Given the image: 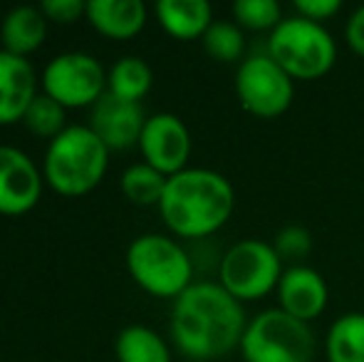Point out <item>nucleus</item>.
Here are the masks:
<instances>
[{
    "mask_svg": "<svg viewBox=\"0 0 364 362\" xmlns=\"http://www.w3.org/2000/svg\"><path fill=\"white\" fill-rule=\"evenodd\" d=\"M243 303L220 283H193L173 300L171 338L186 358L211 362L240 348L245 333Z\"/></svg>",
    "mask_w": 364,
    "mask_h": 362,
    "instance_id": "nucleus-1",
    "label": "nucleus"
},
{
    "mask_svg": "<svg viewBox=\"0 0 364 362\" xmlns=\"http://www.w3.org/2000/svg\"><path fill=\"white\" fill-rule=\"evenodd\" d=\"M235 193L230 181L213 169H183L168 176L159 211L181 238H206L230 218Z\"/></svg>",
    "mask_w": 364,
    "mask_h": 362,
    "instance_id": "nucleus-2",
    "label": "nucleus"
},
{
    "mask_svg": "<svg viewBox=\"0 0 364 362\" xmlns=\"http://www.w3.org/2000/svg\"><path fill=\"white\" fill-rule=\"evenodd\" d=\"M109 149L92 127L75 124L50 142L45 151V179L58 193L82 196L102 181Z\"/></svg>",
    "mask_w": 364,
    "mask_h": 362,
    "instance_id": "nucleus-3",
    "label": "nucleus"
},
{
    "mask_svg": "<svg viewBox=\"0 0 364 362\" xmlns=\"http://www.w3.org/2000/svg\"><path fill=\"white\" fill-rule=\"evenodd\" d=\"M127 268L132 278L151 295L176 300L193 285V261L183 246L161 233H144L127 248Z\"/></svg>",
    "mask_w": 364,
    "mask_h": 362,
    "instance_id": "nucleus-4",
    "label": "nucleus"
},
{
    "mask_svg": "<svg viewBox=\"0 0 364 362\" xmlns=\"http://www.w3.org/2000/svg\"><path fill=\"white\" fill-rule=\"evenodd\" d=\"M268 55L292 80H317L332 70L337 45L325 25L292 15L270 33Z\"/></svg>",
    "mask_w": 364,
    "mask_h": 362,
    "instance_id": "nucleus-5",
    "label": "nucleus"
},
{
    "mask_svg": "<svg viewBox=\"0 0 364 362\" xmlns=\"http://www.w3.org/2000/svg\"><path fill=\"white\" fill-rule=\"evenodd\" d=\"M240 353L245 362H310L315 335L307 323L280 308H270L248 320Z\"/></svg>",
    "mask_w": 364,
    "mask_h": 362,
    "instance_id": "nucleus-6",
    "label": "nucleus"
},
{
    "mask_svg": "<svg viewBox=\"0 0 364 362\" xmlns=\"http://www.w3.org/2000/svg\"><path fill=\"white\" fill-rule=\"evenodd\" d=\"M218 283L240 303L260 300L278 288L283 278V261L273 243L260 238H243L223 253L218 263Z\"/></svg>",
    "mask_w": 364,
    "mask_h": 362,
    "instance_id": "nucleus-7",
    "label": "nucleus"
},
{
    "mask_svg": "<svg viewBox=\"0 0 364 362\" xmlns=\"http://www.w3.org/2000/svg\"><path fill=\"white\" fill-rule=\"evenodd\" d=\"M235 95L248 115L258 119H275L290 110L295 87L290 75L265 53L250 55L238 65Z\"/></svg>",
    "mask_w": 364,
    "mask_h": 362,
    "instance_id": "nucleus-8",
    "label": "nucleus"
},
{
    "mask_svg": "<svg viewBox=\"0 0 364 362\" xmlns=\"http://www.w3.org/2000/svg\"><path fill=\"white\" fill-rule=\"evenodd\" d=\"M107 75L100 60L87 53H63L50 60L43 73L45 95L68 110V107H87L97 105L105 95Z\"/></svg>",
    "mask_w": 364,
    "mask_h": 362,
    "instance_id": "nucleus-9",
    "label": "nucleus"
},
{
    "mask_svg": "<svg viewBox=\"0 0 364 362\" xmlns=\"http://www.w3.org/2000/svg\"><path fill=\"white\" fill-rule=\"evenodd\" d=\"M139 149L144 154V164L154 166L164 176H173L186 169L191 156V134L176 115L159 112L146 117Z\"/></svg>",
    "mask_w": 364,
    "mask_h": 362,
    "instance_id": "nucleus-10",
    "label": "nucleus"
},
{
    "mask_svg": "<svg viewBox=\"0 0 364 362\" xmlns=\"http://www.w3.org/2000/svg\"><path fill=\"white\" fill-rule=\"evenodd\" d=\"M43 174L25 151L0 147V213L18 216L38 203Z\"/></svg>",
    "mask_w": 364,
    "mask_h": 362,
    "instance_id": "nucleus-11",
    "label": "nucleus"
},
{
    "mask_svg": "<svg viewBox=\"0 0 364 362\" xmlns=\"http://www.w3.org/2000/svg\"><path fill=\"white\" fill-rule=\"evenodd\" d=\"M146 117L139 102H124L119 97L105 95L92 107L90 127L97 137L107 144V149H129L139 144L141 132H144Z\"/></svg>",
    "mask_w": 364,
    "mask_h": 362,
    "instance_id": "nucleus-12",
    "label": "nucleus"
},
{
    "mask_svg": "<svg viewBox=\"0 0 364 362\" xmlns=\"http://www.w3.org/2000/svg\"><path fill=\"white\" fill-rule=\"evenodd\" d=\"M275 293H278V308L302 323L320 318L330 300L325 278L310 266H290L288 271H283Z\"/></svg>",
    "mask_w": 364,
    "mask_h": 362,
    "instance_id": "nucleus-13",
    "label": "nucleus"
},
{
    "mask_svg": "<svg viewBox=\"0 0 364 362\" xmlns=\"http://www.w3.org/2000/svg\"><path fill=\"white\" fill-rule=\"evenodd\" d=\"M35 97L33 65L20 55L0 50V124L23 119Z\"/></svg>",
    "mask_w": 364,
    "mask_h": 362,
    "instance_id": "nucleus-14",
    "label": "nucleus"
},
{
    "mask_svg": "<svg viewBox=\"0 0 364 362\" xmlns=\"http://www.w3.org/2000/svg\"><path fill=\"white\" fill-rule=\"evenodd\" d=\"M85 18L107 38L129 40L144 28L146 5L141 0H87Z\"/></svg>",
    "mask_w": 364,
    "mask_h": 362,
    "instance_id": "nucleus-15",
    "label": "nucleus"
},
{
    "mask_svg": "<svg viewBox=\"0 0 364 362\" xmlns=\"http://www.w3.org/2000/svg\"><path fill=\"white\" fill-rule=\"evenodd\" d=\"M156 18L171 38H203L213 23V10L206 0H159Z\"/></svg>",
    "mask_w": 364,
    "mask_h": 362,
    "instance_id": "nucleus-16",
    "label": "nucleus"
},
{
    "mask_svg": "<svg viewBox=\"0 0 364 362\" xmlns=\"http://www.w3.org/2000/svg\"><path fill=\"white\" fill-rule=\"evenodd\" d=\"M0 35H3V50L25 58L45 43L48 18L35 5H20V8H13L5 15Z\"/></svg>",
    "mask_w": 364,
    "mask_h": 362,
    "instance_id": "nucleus-17",
    "label": "nucleus"
},
{
    "mask_svg": "<svg viewBox=\"0 0 364 362\" xmlns=\"http://www.w3.org/2000/svg\"><path fill=\"white\" fill-rule=\"evenodd\" d=\"M325 353L330 362H364V313H347L330 325Z\"/></svg>",
    "mask_w": 364,
    "mask_h": 362,
    "instance_id": "nucleus-18",
    "label": "nucleus"
},
{
    "mask_svg": "<svg viewBox=\"0 0 364 362\" xmlns=\"http://www.w3.org/2000/svg\"><path fill=\"white\" fill-rule=\"evenodd\" d=\"M119 362H171V350L159 333L146 325H129L117 335Z\"/></svg>",
    "mask_w": 364,
    "mask_h": 362,
    "instance_id": "nucleus-19",
    "label": "nucleus"
},
{
    "mask_svg": "<svg viewBox=\"0 0 364 362\" xmlns=\"http://www.w3.org/2000/svg\"><path fill=\"white\" fill-rule=\"evenodd\" d=\"M151 82L154 73L146 65V60L136 58V55H127V58L117 60L114 68L109 70L107 92L124 102H139L151 90Z\"/></svg>",
    "mask_w": 364,
    "mask_h": 362,
    "instance_id": "nucleus-20",
    "label": "nucleus"
},
{
    "mask_svg": "<svg viewBox=\"0 0 364 362\" xmlns=\"http://www.w3.org/2000/svg\"><path fill=\"white\" fill-rule=\"evenodd\" d=\"M168 176H164L161 171H156L149 164H134L122 174V191L132 203L139 206H154L161 201L164 188H166Z\"/></svg>",
    "mask_w": 364,
    "mask_h": 362,
    "instance_id": "nucleus-21",
    "label": "nucleus"
},
{
    "mask_svg": "<svg viewBox=\"0 0 364 362\" xmlns=\"http://www.w3.org/2000/svg\"><path fill=\"white\" fill-rule=\"evenodd\" d=\"M203 50L218 63H235L245 50L243 30L228 20H213L211 28L203 35Z\"/></svg>",
    "mask_w": 364,
    "mask_h": 362,
    "instance_id": "nucleus-22",
    "label": "nucleus"
},
{
    "mask_svg": "<svg viewBox=\"0 0 364 362\" xmlns=\"http://www.w3.org/2000/svg\"><path fill=\"white\" fill-rule=\"evenodd\" d=\"M23 122L33 134L48 137L50 142L68 129V127H65V107L60 105V102H55L50 95H45V92L30 102Z\"/></svg>",
    "mask_w": 364,
    "mask_h": 362,
    "instance_id": "nucleus-23",
    "label": "nucleus"
},
{
    "mask_svg": "<svg viewBox=\"0 0 364 362\" xmlns=\"http://www.w3.org/2000/svg\"><path fill=\"white\" fill-rule=\"evenodd\" d=\"M233 18L238 28L245 30H270L273 33L283 23V10L275 0H235L233 3Z\"/></svg>",
    "mask_w": 364,
    "mask_h": 362,
    "instance_id": "nucleus-24",
    "label": "nucleus"
},
{
    "mask_svg": "<svg viewBox=\"0 0 364 362\" xmlns=\"http://www.w3.org/2000/svg\"><path fill=\"white\" fill-rule=\"evenodd\" d=\"M273 248L283 263L302 266L300 261L310 256V251H312V236H310L307 228L295 226V223H292V226L280 228L278 236H275V241H273Z\"/></svg>",
    "mask_w": 364,
    "mask_h": 362,
    "instance_id": "nucleus-25",
    "label": "nucleus"
},
{
    "mask_svg": "<svg viewBox=\"0 0 364 362\" xmlns=\"http://www.w3.org/2000/svg\"><path fill=\"white\" fill-rule=\"evenodd\" d=\"M40 10H43L48 20L68 25V23H75L82 15H87V3L85 0H45V3L40 5Z\"/></svg>",
    "mask_w": 364,
    "mask_h": 362,
    "instance_id": "nucleus-26",
    "label": "nucleus"
},
{
    "mask_svg": "<svg viewBox=\"0 0 364 362\" xmlns=\"http://www.w3.org/2000/svg\"><path fill=\"white\" fill-rule=\"evenodd\" d=\"M340 0H295V10L300 18L312 20V23L322 25L325 20L335 18L340 13Z\"/></svg>",
    "mask_w": 364,
    "mask_h": 362,
    "instance_id": "nucleus-27",
    "label": "nucleus"
},
{
    "mask_svg": "<svg viewBox=\"0 0 364 362\" xmlns=\"http://www.w3.org/2000/svg\"><path fill=\"white\" fill-rule=\"evenodd\" d=\"M345 38H347V45H350L352 53L364 58V5L350 15L347 28H345Z\"/></svg>",
    "mask_w": 364,
    "mask_h": 362,
    "instance_id": "nucleus-28",
    "label": "nucleus"
}]
</instances>
